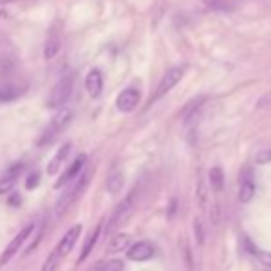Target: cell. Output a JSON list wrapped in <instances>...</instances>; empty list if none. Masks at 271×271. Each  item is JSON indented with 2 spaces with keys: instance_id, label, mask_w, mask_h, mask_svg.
I'll return each mask as SVG.
<instances>
[{
  "instance_id": "obj_11",
  "label": "cell",
  "mask_w": 271,
  "mask_h": 271,
  "mask_svg": "<svg viewBox=\"0 0 271 271\" xmlns=\"http://www.w3.org/2000/svg\"><path fill=\"white\" fill-rule=\"evenodd\" d=\"M85 89L90 98H98L103 89V74L100 68H90L87 78H85Z\"/></svg>"
},
{
  "instance_id": "obj_18",
  "label": "cell",
  "mask_w": 271,
  "mask_h": 271,
  "mask_svg": "<svg viewBox=\"0 0 271 271\" xmlns=\"http://www.w3.org/2000/svg\"><path fill=\"white\" fill-rule=\"evenodd\" d=\"M209 183H211V188L214 192H222L223 187H225V177H223L222 168H211L209 172Z\"/></svg>"
},
{
  "instance_id": "obj_27",
  "label": "cell",
  "mask_w": 271,
  "mask_h": 271,
  "mask_svg": "<svg viewBox=\"0 0 271 271\" xmlns=\"http://www.w3.org/2000/svg\"><path fill=\"white\" fill-rule=\"evenodd\" d=\"M35 183H37V175H31V179L26 183V187H28V188H35Z\"/></svg>"
},
{
  "instance_id": "obj_12",
  "label": "cell",
  "mask_w": 271,
  "mask_h": 271,
  "mask_svg": "<svg viewBox=\"0 0 271 271\" xmlns=\"http://www.w3.org/2000/svg\"><path fill=\"white\" fill-rule=\"evenodd\" d=\"M79 235H81V225H74V227H70V229L66 231L65 236L61 238L57 249H55V251H57V255H59V257H66V255L70 253V251H72V247H74V244L78 242Z\"/></svg>"
},
{
  "instance_id": "obj_22",
  "label": "cell",
  "mask_w": 271,
  "mask_h": 271,
  "mask_svg": "<svg viewBox=\"0 0 271 271\" xmlns=\"http://www.w3.org/2000/svg\"><path fill=\"white\" fill-rule=\"evenodd\" d=\"M102 271H124V262H122V260H118V259L109 260L107 264L102 268Z\"/></svg>"
},
{
  "instance_id": "obj_6",
  "label": "cell",
  "mask_w": 271,
  "mask_h": 271,
  "mask_svg": "<svg viewBox=\"0 0 271 271\" xmlns=\"http://www.w3.org/2000/svg\"><path fill=\"white\" fill-rule=\"evenodd\" d=\"M140 103V92L135 87H127L118 94L116 98V109L120 113H131L137 109V105Z\"/></svg>"
},
{
  "instance_id": "obj_1",
  "label": "cell",
  "mask_w": 271,
  "mask_h": 271,
  "mask_svg": "<svg viewBox=\"0 0 271 271\" xmlns=\"http://www.w3.org/2000/svg\"><path fill=\"white\" fill-rule=\"evenodd\" d=\"M90 177H92V168H87L78 175V179H76L74 185H68V190L61 196L59 201H57V205H55V216H61V214H63V212H65L66 209L72 205L74 201L85 192V188L89 185Z\"/></svg>"
},
{
  "instance_id": "obj_9",
  "label": "cell",
  "mask_w": 271,
  "mask_h": 271,
  "mask_svg": "<svg viewBox=\"0 0 271 271\" xmlns=\"http://www.w3.org/2000/svg\"><path fill=\"white\" fill-rule=\"evenodd\" d=\"M85 163H87V157L85 155H79L76 161H74L68 168H66V172L63 175H61L59 179H57V183H55V188H63V187H68L70 185V181L78 179V175L83 172V166Z\"/></svg>"
},
{
  "instance_id": "obj_21",
  "label": "cell",
  "mask_w": 271,
  "mask_h": 271,
  "mask_svg": "<svg viewBox=\"0 0 271 271\" xmlns=\"http://www.w3.org/2000/svg\"><path fill=\"white\" fill-rule=\"evenodd\" d=\"M57 259H61V257L57 255V251H54V253L50 255L48 259H46V262H44V266L41 268V271H55V266H57Z\"/></svg>"
},
{
  "instance_id": "obj_8",
  "label": "cell",
  "mask_w": 271,
  "mask_h": 271,
  "mask_svg": "<svg viewBox=\"0 0 271 271\" xmlns=\"http://www.w3.org/2000/svg\"><path fill=\"white\" fill-rule=\"evenodd\" d=\"M255 190H257V185H255L253 174L249 168H244L240 175V187H238V201L244 205L249 203L255 198Z\"/></svg>"
},
{
  "instance_id": "obj_14",
  "label": "cell",
  "mask_w": 271,
  "mask_h": 271,
  "mask_svg": "<svg viewBox=\"0 0 271 271\" xmlns=\"http://www.w3.org/2000/svg\"><path fill=\"white\" fill-rule=\"evenodd\" d=\"M131 244V236L126 235V233H118L111 238L109 242V247H107V253L113 255V253H122V251H126L127 246Z\"/></svg>"
},
{
  "instance_id": "obj_17",
  "label": "cell",
  "mask_w": 271,
  "mask_h": 271,
  "mask_svg": "<svg viewBox=\"0 0 271 271\" xmlns=\"http://www.w3.org/2000/svg\"><path fill=\"white\" fill-rule=\"evenodd\" d=\"M61 50V39L59 37H50L48 41L44 42V46H42V57L46 61H52L55 55L59 54Z\"/></svg>"
},
{
  "instance_id": "obj_26",
  "label": "cell",
  "mask_w": 271,
  "mask_h": 271,
  "mask_svg": "<svg viewBox=\"0 0 271 271\" xmlns=\"http://www.w3.org/2000/svg\"><path fill=\"white\" fill-rule=\"evenodd\" d=\"M194 233L198 235L199 244H203V227H201V222H199V220H196V222H194Z\"/></svg>"
},
{
  "instance_id": "obj_25",
  "label": "cell",
  "mask_w": 271,
  "mask_h": 271,
  "mask_svg": "<svg viewBox=\"0 0 271 271\" xmlns=\"http://www.w3.org/2000/svg\"><path fill=\"white\" fill-rule=\"evenodd\" d=\"M264 107H271V90L259 100V109H264Z\"/></svg>"
},
{
  "instance_id": "obj_16",
  "label": "cell",
  "mask_w": 271,
  "mask_h": 271,
  "mask_svg": "<svg viewBox=\"0 0 271 271\" xmlns=\"http://www.w3.org/2000/svg\"><path fill=\"white\" fill-rule=\"evenodd\" d=\"M124 188V174L120 170H111V174L107 175V192L109 194H118Z\"/></svg>"
},
{
  "instance_id": "obj_7",
  "label": "cell",
  "mask_w": 271,
  "mask_h": 271,
  "mask_svg": "<svg viewBox=\"0 0 271 271\" xmlns=\"http://www.w3.org/2000/svg\"><path fill=\"white\" fill-rule=\"evenodd\" d=\"M33 233V225H28V227H24L22 231H18V235L13 238L9 244L6 246V249H4V253H2V257H0V266H6L9 260L13 259V255L18 251V247L22 246L26 242V238Z\"/></svg>"
},
{
  "instance_id": "obj_5",
  "label": "cell",
  "mask_w": 271,
  "mask_h": 271,
  "mask_svg": "<svg viewBox=\"0 0 271 271\" xmlns=\"http://www.w3.org/2000/svg\"><path fill=\"white\" fill-rule=\"evenodd\" d=\"M133 205H135V192L129 194V196L122 201L120 205L116 207V211L113 212V216H111V220H109V223H107V233L116 231L122 223L126 222L127 218H129V214H131V211H133Z\"/></svg>"
},
{
  "instance_id": "obj_24",
  "label": "cell",
  "mask_w": 271,
  "mask_h": 271,
  "mask_svg": "<svg viewBox=\"0 0 271 271\" xmlns=\"http://www.w3.org/2000/svg\"><path fill=\"white\" fill-rule=\"evenodd\" d=\"M259 259L262 264H266L268 268H271V253L270 251H259Z\"/></svg>"
},
{
  "instance_id": "obj_10",
  "label": "cell",
  "mask_w": 271,
  "mask_h": 271,
  "mask_svg": "<svg viewBox=\"0 0 271 271\" xmlns=\"http://www.w3.org/2000/svg\"><path fill=\"white\" fill-rule=\"evenodd\" d=\"M155 255V249L150 242H137L127 249V259L133 262H146Z\"/></svg>"
},
{
  "instance_id": "obj_3",
  "label": "cell",
  "mask_w": 271,
  "mask_h": 271,
  "mask_svg": "<svg viewBox=\"0 0 271 271\" xmlns=\"http://www.w3.org/2000/svg\"><path fill=\"white\" fill-rule=\"evenodd\" d=\"M74 118V111L72 109H61L59 113L54 116V120H52V124H50L48 127H46V131H44V137L41 139V142L39 144H46L48 140H52L54 137H57V133H61L63 129H65L70 122H72Z\"/></svg>"
},
{
  "instance_id": "obj_20",
  "label": "cell",
  "mask_w": 271,
  "mask_h": 271,
  "mask_svg": "<svg viewBox=\"0 0 271 271\" xmlns=\"http://www.w3.org/2000/svg\"><path fill=\"white\" fill-rule=\"evenodd\" d=\"M18 94H20V89H17V87H4V89H0V100H13Z\"/></svg>"
},
{
  "instance_id": "obj_19",
  "label": "cell",
  "mask_w": 271,
  "mask_h": 271,
  "mask_svg": "<svg viewBox=\"0 0 271 271\" xmlns=\"http://www.w3.org/2000/svg\"><path fill=\"white\" fill-rule=\"evenodd\" d=\"M100 231H102V227L98 225L96 229L90 233V236H89V240H87V244H85V247H83V251H81V255H79V259H78V264H81V262H85V259L90 255V251L94 249V246H96V242H98V238H100Z\"/></svg>"
},
{
  "instance_id": "obj_13",
  "label": "cell",
  "mask_w": 271,
  "mask_h": 271,
  "mask_svg": "<svg viewBox=\"0 0 271 271\" xmlns=\"http://www.w3.org/2000/svg\"><path fill=\"white\" fill-rule=\"evenodd\" d=\"M70 150H72V144L70 142H66V144H63L57 150V153H55V157L52 159L48 163V168H46V172H48L50 175H54L57 170H59V166L66 161V157H68V153H70Z\"/></svg>"
},
{
  "instance_id": "obj_23",
  "label": "cell",
  "mask_w": 271,
  "mask_h": 271,
  "mask_svg": "<svg viewBox=\"0 0 271 271\" xmlns=\"http://www.w3.org/2000/svg\"><path fill=\"white\" fill-rule=\"evenodd\" d=\"M255 163L257 164H268L271 163V150H262L257 153L255 157Z\"/></svg>"
},
{
  "instance_id": "obj_4",
  "label": "cell",
  "mask_w": 271,
  "mask_h": 271,
  "mask_svg": "<svg viewBox=\"0 0 271 271\" xmlns=\"http://www.w3.org/2000/svg\"><path fill=\"white\" fill-rule=\"evenodd\" d=\"M183 76H185V66H174V68L166 70V74L161 78V81H159V85H157L153 100H159V98L164 96L166 92H170V90L174 89L175 85L183 79Z\"/></svg>"
},
{
  "instance_id": "obj_15",
  "label": "cell",
  "mask_w": 271,
  "mask_h": 271,
  "mask_svg": "<svg viewBox=\"0 0 271 271\" xmlns=\"http://www.w3.org/2000/svg\"><path fill=\"white\" fill-rule=\"evenodd\" d=\"M20 170H22V166H20V164H17V166H13L11 170H7V174L0 179V196L11 190L13 185L17 183V177L20 175Z\"/></svg>"
},
{
  "instance_id": "obj_2",
  "label": "cell",
  "mask_w": 271,
  "mask_h": 271,
  "mask_svg": "<svg viewBox=\"0 0 271 271\" xmlns=\"http://www.w3.org/2000/svg\"><path fill=\"white\" fill-rule=\"evenodd\" d=\"M74 83H76V78H74L72 74H68V76H65V78H61L59 81L54 85V89H52L48 100H46L48 107H61V105L70 98V94H72Z\"/></svg>"
}]
</instances>
